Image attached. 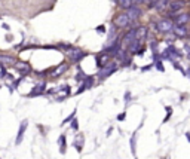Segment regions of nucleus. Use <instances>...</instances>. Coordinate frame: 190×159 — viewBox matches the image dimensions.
Here are the masks:
<instances>
[{
    "instance_id": "obj_1",
    "label": "nucleus",
    "mask_w": 190,
    "mask_h": 159,
    "mask_svg": "<svg viewBox=\"0 0 190 159\" xmlns=\"http://www.w3.org/2000/svg\"><path fill=\"white\" fill-rule=\"evenodd\" d=\"M116 70H117V63H116V61H107L103 67L98 68L97 77H98L99 80H103V79H106L108 76H111Z\"/></svg>"
},
{
    "instance_id": "obj_2",
    "label": "nucleus",
    "mask_w": 190,
    "mask_h": 159,
    "mask_svg": "<svg viewBox=\"0 0 190 159\" xmlns=\"http://www.w3.org/2000/svg\"><path fill=\"white\" fill-rule=\"evenodd\" d=\"M157 24V30H159V33L162 34H169L172 33V28H174V21L171 18H162V19H159L156 21Z\"/></svg>"
},
{
    "instance_id": "obj_3",
    "label": "nucleus",
    "mask_w": 190,
    "mask_h": 159,
    "mask_svg": "<svg viewBox=\"0 0 190 159\" xmlns=\"http://www.w3.org/2000/svg\"><path fill=\"white\" fill-rule=\"evenodd\" d=\"M67 55H68V59H70L73 64H77V63L82 61L88 54H86L85 51L79 49V48H70V49L67 51Z\"/></svg>"
},
{
    "instance_id": "obj_4",
    "label": "nucleus",
    "mask_w": 190,
    "mask_h": 159,
    "mask_svg": "<svg viewBox=\"0 0 190 159\" xmlns=\"http://www.w3.org/2000/svg\"><path fill=\"white\" fill-rule=\"evenodd\" d=\"M129 17H128V14L126 12H119L115 18V25L117 28H126V27H129Z\"/></svg>"
},
{
    "instance_id": "obj_5",
    "label": "nucleus",
    "mask_w": 190,
    "mask_h": 159,
    "mask_svg": "<svg viewBox=\"0 0 190 159\" xmlns=\"http://www.w3.org/2000/svg\"><path fill=\"white\" fill-rule=\"evenodd\" d=\"M126 14H128L129 21H131V22H129V25H135V24H137V19L143 15V10H141L138 6H135V5H134V6H131V8L126 10Z\"/></svg>"
},
{
    "instance_id": "obj_6",
    "label": "nucleus",
    "mask_w": 190,
    "mask_h": 159,
    "mask_svg": "<svg viewBox=\"0 0 190 159\" xmlns=\"http://www.w3.org/2000/svg\"><path fill=\"white\" fill-rule=\"evenodd\" d=\"M172 33L175 37H186V36H189V28L186 27V24H174V28H172Z\"/></svg>"
},
{
    "instance_id": "obj_7",
    "label": "nucleus",
    "mask_w": 190,
    "mask_h": 159,
    "mask_svg": "<svg viewBox=\"0 0 190 159\" xmlns=\"http://www.w3.org/2000/svg\"><path fill=\"white\" fill-rule=\"evenodd\" d=\"M186 8V2L184 0H171L169 2V14H178Z\"/></svg>"
},
{
    "instance_id": "obj_8",
    "label": "nucleus",
    "mask_w": 190,
    "mask_h": 159,
    "mask_svg": "<svg viewBox=\"0 0 190 159\" xmlns=\"http://www.w3.org/2000/svg\"><path fill=\"white\" fill-rule=\"evenodd\" d=\"M116 39H117V27H116V25H111V27L108 28L107 40H106V45H104V48H108L110 45H113V43L116 42Z\"/></svg>"
},
{
    "instance_id": "obj_9",
    "label": "nucleus",
    "mask_w": 190,
    "mask_h": 159,
    "mask_svg": "<svg viewBox=\"0 0 190 159\" xmlns=\"http://www.w3.org/2000/svg\"><path fill=\"white\" fill-rule=\"evenodd\" d=\"M14 67H15L18 71L21 73V76L28 75V73L31 71V66H30L28 63H25V61H18V63H15V64H14Z\"/></svg>"
},
{
    "instance_id": "obj_10",
    "label": "nucleus",
    "mask_w": 190,
    "mask_h": 159,
    "mask_svg": "<svg viewBox=\"0 0 190 159\" xmlns=\"http://www.w3.org/2000/svg\"><path fill=\"white\" fill-rule=\"evenodd\" d=\"M46 91V82H40V84L34 85V88L31 89V92L28 94V97L31 98V97H39L42 94H45Z\"/></svg>"
},
{
    "instance_id": "obj_11",
    "label": "nucleus",
    "mask_w": 190,
    "mask_h": 159,
    "mask_svg": "<svg viewBox=\"0 0 190 159\" xmlns=\"http://www.w3.org/2000/svg\"><path fill=\"white\" fill-rule=\"evenodd\" d=\"M108 57H110V55H108L107 51H103V52L97 54V55H95V63H97V67L101 68L104 64H106V63H107V61H110V59H108Z\"/></svg>"
},
{
    "instance_id": "obj_12",
    "label": "nucleus",
    "mask_w": 190,
    "mask_h": 159,
    "mask_svg": "<svg viewBox=\"0 0 190 159\" xmlns=\"http://www.w3.org/2000/svg\"><path fill=\"white\" fill-rule=\"evenodd\" d=\"M27 126H28V120H22L21 125H19V129H18V134H17V138H15V144H21L22 143V138H24V134L27 131Z\"/></svg>"
},
{
    "instance_id": "obj_13",
    "label": "nucleus",
    "mask_w": 190,
    "mask_h": 159,
    "mask_svg": "<svg viewBox=\"0 0 190 159\" xmlns=\"http://www.w3.org/2000/svg\"><path fill=\"white\" fill-rule=\"evenodd\" d=\"M190 21V12H178L177 17H174V24H187Z\"/></svg>"
},
{
    "instance_id": "obj_14",
    "label": "nucleus",
    "mask_w": 190,
    "mask_h": 159,
    "mask_svg": "<svg viewBox=\"0 0 190 159\" xmlns=\"http://www.w3.org/2000/svg\"><path fill=\"white\" fill-rule=\"evenodd\" d=\"M94 84V76H86L85 79L82 80V85H80V88L77 89V94H82L83 91H86V89H89Z\"/></svg>"
},
{
    "instance_id": "obj_15",
    "label": "nucleus",
    "mask_w": 190,
    "mask_h": 159,
    "mask_svg": "<svg viewBox=\"0 0 190 159\" xmlns=\"http://www.w3.org/2000/svg\"><path fill=\"white\" fill-rule=\"evenodd\" d=\"M147 34H149V28L144 27V25H138V28H135V37L141 42L144 39H147Z\"/></svg>"
},
{
    "instance_id": "obj_16",
    "label": "nucleus",
    "mask_w": 190,
    "mask_h": 159,
    "mask_svg": "<svg viewBox=\"0 0 190 159\" xmlns=\"http://www.w3.org/2000/svg\"><path fill=\"white\" fill-rule=\"evenodd\" d=\"M140 48H141V40H138V39H134L129 45H126V51L129 54H137V51Z\"/></svg>"
},
{
    "instance_id": "obj_17",
    "label": "nucleus",
    "mask_w": 190,
    "mask_h": 159,
    "mask_svg": "<svg viewBox=\"0 0 190 159\" xmlns=\"http://www.w3.org/2000/svg\"><path fill=\"white\" fill-rule=\"evenodd\" d=\"M83 144H85V137H83V134H77L75 138V143H73V146H75V149L79 153L83 150Z\"/></svg>"
},
{
    "instance_id": "obj_18",
    "label": "nucleus",
    "mask_w": 190,
    "mask_h": 159,
    "mask_svg": "<svg viewBox=\"0 0 190 159\" xmlns=\"http://www.w3.org/2000/svg\"><path fill=\"white\" fill-rule=\"evenodd\" d=\"M134 39H137V37H135V28H131V30H128V31L125 33V36L122 37V43H125V45H129Z\"/></svg>"
},
{
    "instance_id": "obj_19",
    "label": "nucleus",
    "mask_w": 190,
    "mask_h": 159,
    "mask_svg": "<svg viewBox=\"0 0 190 159\" xmlns=\"http://www.w3.org/2000/svg\"><path fill=\"white\" fill-rule=\"evenodd\" d=\"M166 8H169V0H156L155 9L157 12H165Z\"/></svg>"
},
{
    "instance_id": "obj_20",
    "label": "nucleus",
    "mask_w": 190,
    "mask_h": 159,
    "mask_svg": "<svg viewBox=\"0 0 190 159\" xmlns=\"http://www.w3.org/2000/svg\"><path fill=\"white\" fill-rule=\"evenodd\" d=\"M58 146H59V153L64 155L67 152V140H66V135L61 134L59 138H58Z\"/></svg>"
},
{
    "instance_id": "obj_21",
    "label": "nucleus",
    "mask_w": 190,
    "mask_h": 159,
    "mask_svg": "<svg viewBox=\"0 0 190 159\" xmlns=\"http://www.w3.org/2000/svg\"><path fill=\"white\" fill-rule=\"evenodd\" d=\"M67 68H68V64H61V66H58L57 68H54L52 70V77H58V76H61L64 71H67Z\"/></svg>"
},
{
    "instance_id": "obj_22",
    "label": "nucleus",
    "mask_w": 190,
    "mask_h": 159,
    "mask_svg": "<svg viewBox=\"0 0 190 159\" xmlns=\"http://www.w3.org/2000/svg\"><path fill=\"white\" fill-rule=\"evenodd\" d=\"M134 2H135V0H117V5H119L120 9L128 10L131 6H134Z\"/></svg>"
},
{
    "instance_id": "obj_23",
    "label": "nucleus",
    "mask_w": 190,
    "mask_h": 159,
    "mask_svg": "<svg viewBox=\"0 0 190 159\" xmlns=\"http://www.w3.org/2000/svg\"><path fill=\"white\" fill-rule=\"evenodd\" d=\"M137 137H138V134H137V132H134L132 137H131V141H129V146H131V152H132L134 156H135V153H137Z\"/></svg>"
},
{
    "instance_id": "obj_24",
    "label": "nucleus",
    "mask_w": 190,
    "mask_h": 159,
    "mask_svg": "<svg viewBox=\"0 0 190 159\" xmlns=\"http://www.w3.org/2000/svg\"><path fill=\"white\" fill-rule=\"evenodd\" d=\"M0 63L2 64H15V58L10 55H0Z\"/></svg>"
},
{
    "instance_id": "obj_25",
    "label": "nucleus",
    "mask_w": 190,
    "mask_h": 159,
    "mask_svg": "<svg viewBox=\"0 0 190 159\" xmlns=\"http://www.w3.org/2000/svg\"><path fill=\"white\" fill-rule=\"evenodd\" d=\"M165 110H166V115H165V117H164V120H162V124H166V122L171 119V115H172V107H171V106H166Z\"/></svg>"
},
{
    "instance_id": "obj_26",
    "label": "nucleus",
    "mask_w": 190,
    "mask_h": 159,
    "mask_svg": "<svg viewBox=\"0 0 190 159\" xmlns=\"http://www.w3.org/2000/svg\"><path fill=\"white\" fill-rule=\"evenodd\" d=\"M153 66H155V68L156 70H159V71H165V67H164V64H162V59L159 58V59H155V63H153Z\"/></svg>"
},
{
    "instance_id": "obj_27",
    "label": "nucleus",
    "mask_w": 190,
    "mask_h": 159,
    "mask_svg": "<svg viewBox=\"0 0 190 159\" xmlns=\"http://www.w3.org/2000/svg\"><path fill=\"white\" fill-rule=\"evenodd\" d=\"M75 116H76V110H73V112H71V115H70V116H67L66 119L61 122V125H66V124H68V122H71V120L75 119Z\"/></svg>"
},
{
    "instance_id": "obj_28",
    "label": "nucleus",
    "mask_w": 190,
    "mask_h": 159,
    "mask_svg": "<svg viewBox=\"0 0 190 159\" xmlns=\"http://www.w3.org/2000/svg\"><path fill=\"white\" fill-rule=\"evenodd\" d=\"M86 77V75H85V71H82V70H79V73H77V76H76V80L77 82H82L83 79Z\"/></svg>"
},
{
    "instance_id": "obj_29",
    "label": "nucleus",
    "mask_w": 190,
    "mask_h": 159,
    "mask_svg": "<svg viewBox=\"0 0 190 159\" xmlns=\"http://www.w3.org/2000/svg\"><path fill=\"white\" fill-rule=\"evenodd\" d=\"M71 128H73L75 131H77V129H79V124H77V119H73V120H71Z\"/></svg>"
},
{
    "instance_id": "obj_30",
    "label": "nucleus",
    "mask_w": 190,
    "mask_h": 159,
    "mask_svg": "<svg viewBox=\"0 0 190 159\" xmlns=\"http://www.w3.org/2000/svg\"><path fill=\"white\" fill-rule=\"evenodd\" d=\"M131 97H132V95H131V92H129V91H126V94H125V103H126V104L129 103Z\"/></svg>"
},
{
    "instance_id": "obj_31",
    "label": "nucleus",
    "mask_w": 190,
    "mask_h": 159,
    "mask_svg": "<svg viewBox=\"0 0 190 159\" xmlns=\"http://www.w3.org/2000/svg\"><path fill=\"white\" fill-rule=\"evenodd\" d=\"M125 117H126V112H122V113L117 116V120H120V122H122V120H125Z\"/></svg>"
},
{
    "instance_id": "obj_32",
    "label": "nucleus",
    "mask_w": 190,
    "mask_h": 159,
    "mask_svg": "<svg viewBox=\"0 0 190 159\" xmlns=\"http://www.w3.org/2000/svg\"><path fill=\"white\" fill-rule=\"evenodd\" d=\"M97 31H98V33H106V25H99V27H97Z\"/></svg>"
},
{
    "instance_id": "obj_33",
    "label": "nucleus",
    "mask_w": 190,
    "mask_h": 159,
    "mask_svg": "<svg viewBox=\"0 0 190 159\" xmlns=\"http://www.w3.org/2000/svg\"><path fill=\"white\" fill-rule=\"evenodd\" d=\"M152 67H155V66H153V64H152V66H146V67H143L141 70H143V71H147V70H150Z\"/></svg>"
},
{
    "instance_id": "obj_34",
    "label": "nucleus",
    "mask_w": 190,
    "mask_h": 159,
    "mask_svg": "<svg viewBox=\"0 0 190 159\" xmlns=\"http://www.w3.org/2000/svg\"><path fill=\"white\" fill-rule=\"evenodd\" d=\"M184 76H186V77H190V67L187 68V70H186V73H184Z\"/></svg>"
},
{
    "instance_id": "obj_35",
    "label": "nucleus",
    "mask_w": 190,
    "mask_h": 159,
    "mask_svg": "<svg viewBox=\"0 0 190 159\" xmlns=\"http://www.w3.org/2000/svg\"><path fill=\"white\" fill-rule=\"evenodd\" d=\"M184 49H186V52H190V46H189V45H187V43L184 45Z\"/></svg>"
},
{
    "instance_id": "obj_36",
    "label": "nucleus",
    "mask_w": 190,
    "mask_h": 159,
    "mask_svg": "<svg viewBox=\"0 0 190 159\" xmlns=\"http://www.w3.org/2000/svg\"><path fill=\"white\" fill-rule=\"evenodd\" d=\"M2 27H3V28H5V30H8V31H9V30H10V27H9L8 24H3V25H2Z\"/></svg>"
},
{
    "instance_id": "obj_37",
    "label": "nucleus",
    "mask_w": 190,
    "mask_h": 159,
    "mask_svg": "<svg viewBox=\"0 0 190 159\" xmlns=\"http://www.w3.org/2000/svg\"><path fill=\"white\" fill-rule=\"evenodd\" d=\"M135 2H138V3H146V2H150V0H135Z\"/></svg>"
},
{
    "instance_id": "obj_38",
    "label": "nucleus",
    "mask_w": 190,
    "mask_h": 159,
    "mask_svg": "<svg viewBox=\"0 0 190 159\" xmlns=\"http://www.w3.org/2000/svg\"><path fill=\"white\" fill-rule=\"evenodd\" d=\"M186 138H187V140L190 141V132H186Z\"/></svg>"
},
{
    "instance_id": "obj_39",
    "label": "nucleus",
    "mask_w": 190,
    "mask_h": 159,
    "mask_svg": "<svg viewBox=\"0 0 190 159\" xmlns=\"http://www.w3.org/2000/svg\"><path fill=\"white\" fill-rule=\"evenodd\" d=\"M187 58L190 59V52H187Z\"/></svg>"
},
{
    "instance_id": "obj_40",
    "label": "nucleus",
    "mask_w": 190,
    "mask_h": 159,
    "mask_svg": "<svg viewBox=\"0 0 190 159\" xmlns=\"http://www.w3.org/2000/svg\"><path fill=\"white\" fill-rule=\"evenodd\" d=\"M189 36H190V30H189Z\"/></svg>"
},
{
    "instance_id": "obj_41",
    "label": "nucleus",
    "mask_w": 190,
    "mask_h": 159,
    "mask_svg": "<svg viewBox=\"0 0 190 159\" xmlns=\"http://www.w3.org/2000/svg\"><path fill=\"white\" fill-rule=\"evenodd\" d=\"M0 88H2V85H0Z\"/></svg>"
}]
</instances>
